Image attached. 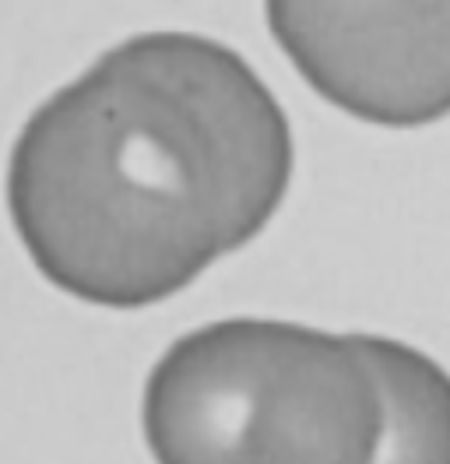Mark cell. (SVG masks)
I'll list each match as a JSON object with an SVG mask.
<instances>
[{
    "label": "cell",
    "mask_w": 450,
    "mask_h": 464,
    "mask_svg": "<svg viewBox=\"0 0 450 464\" xmlns=\"http://www.w3.org/2000/svg\"><path fill=\"white\" fill-rule=\"evenodd\" d=\"M384 394L359 334L232 317L176 338L141 394L155 464H373Z\"/></svg>",
    "instance_id": "2"
},
{
    "label": "cell",
    "mask_w": 450,
    "mask_h": 464,
    "mask_svg": "<svg viewBox=\"0 0 450 464\" xmlns=\"http://www.w3.org/2000/svg\"><path fill=\"white\" fill-rule=\"evenodd\" d=\"M268 29L324 102L377 127L450 113V0H271Z\"/></svg>",
    "instance_id": "3"
},
{
    "label": "cell",
    "mask_w": 450,
    "mask_h": 464,
    "mask_svg": "<svg viewBox=\"0 0 450 464\" xmlns=\"http://www.w3.org/2000/svg\"><path fill=\"white\" fill-rule=\"evenodd\" d=\"M289 179V116L250 63L208 35L148 32L28 116L7 204L46 282L138 310L260 236Z\"/></svg>",
    "instance_id": "1"
},
{
    "label": "cell",
    "mask_w": 450,
    "mask_h": 464,
    "mask_svg": "<svg viewBox=\"0 0 450 464\" xmlns=\"http://www.w3.org/2000/svg\"><path fill=\"white\" fill-rule=\"evenodd\" d=\"M384 394V440L373 464H450V377L419 348L359 334Z\"/></svg>",
    "instance_id": "4"
}]
</instances>
